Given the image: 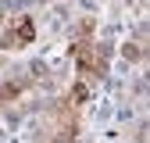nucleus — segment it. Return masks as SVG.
<instances>
[{"label":"nucleus","mask_w":150,"mask_h":143,"mask_svg":"<svg viewBox=\"0 0 150 143\" xmlns=\"http://www.w3.org/2000/svg\"><path fill=\"white\" fill-rule=\"evenodd\" d=\"M32 36H36V22L29 14H22V18H14V22L7 25V32H4V47H25V43H32Z\"/></svg>","instance_id":"f257e3e1"},{"label":"nucleus","mask_w":150,"mask_h":143,"mask_svg":"<svg viewBox=\"0 0 150 143\" xmlns=\"http://www.w3.org/2000/svg\"><path fill=\"white\" fill-rule=\"evenodd\" d=\"M86 97H89L86 82H75V86H71V97H68V100H71V104H86Z\"/></svg>","instance_id":"f03ea898"},{"label":"nucleus","mask_w":150,"mask_h":143,"mask_svg":"<svg viewBox=\"0 0 150 143\" xmlns=\"http://www.w3.org/2000/svg\"><path fill=\"white\" fill-rule=\"evenodd\" d=\"M139 54H143L139 47H125V57H129V61H136V57H139Z\"/></svg>","instance_id":"7ed1b4c3"}]
</instances>
